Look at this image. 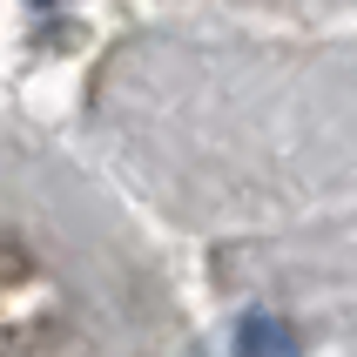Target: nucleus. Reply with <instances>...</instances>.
<instances>
[{
	"instance_id": "f257e3e1",
	"label": "nucleus",
	"mask_w": 357,
	"mask_h": 357,
	"mask_svg": "<svg viewBox=\"0 0 357 357\" xmlns=\"http://www.w3.org/2000/svg\"><path fill=\"white\" fill-rule=\"evenodd\" d=\"M297 351V337H290V324L270 317V310H250V317L236 324V357H290Z\"/></svg>"
}]
</instances>
